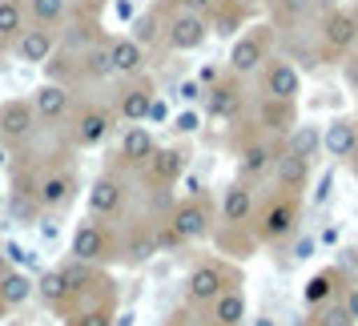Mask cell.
Returning a JSON list of instances; mask_svg holds the SVG:
<instances>
[{"label":"cell","mask_w":358,"mask_h":326,"mask_svg":"<svg viewBox=\"0 0 358 326\" xmlns=\"http://www.w3.org/2000/svg\"><path fill=\"white\" fill-rule=\"evenodd\" d=\"M213 210H210V197L194 190V194L178 201V206H169L162 222H157V242L162 250H173V246H189V242H206L213 238Z\"/></svg>","instance_id":"6da1fadb"},{"label":"cell","mask_w":358,"mask_h":326,"mask_svg":"<svg viewBox=\"0 0 358 326\" xmlns=\"http://www.w3.org/2000/svg\"><path fill=\"white\" fill-rule=\"evenodd\" d=\"M298 222H302V194L274 190L254 213V238L258 246H282L298 234Z\"/></svg>","instance_id":"7a4b0ae2"},{"label":"cell","mask_w":358,"mask_h":326,"mask_svg":"<svg viewBox=\"0 0 358 326\" xmlns=\"http://www.w3.org/2000/svg\"><path fill=\"white\" fill-rule=\"evenodd\" d=\"M69 258L93 262V266H109V262H121V234L113 229V222H101V218H93V213H89L81 226L73 229Z\"/></svg>","instance_id":"3957f363"},{"label":"cell","mask_w":358,"mask_h":326,"mask_svg":"<svg viewBox=\"0 0 358 326\" xmlns=\"http://www.w3.org/2000/svg\"><path fill=\"white\" fill-rule=\"evenodd\" d=\"M234 286H242V270L222 258H206L197 262L189 270V278H185V302L189 306H210L217 294L234 290Z\"/></svg>","instance_id":"277c9868"},{"label":"cell","mask_w":358,"mask_h":326,"mask_svg":"<svg viewBox=\"0 0 358 326\" xmlns=\"http://www.w3.org/2000/svg\"><path fill=\"white\" fill-rule=\"evenodd\" d=\"M318 61H338L358 45V13L355 8H326L318 20Z\"/></svg>","instance_id":"5b68a950"},{"label":"cell","mask_w":358,"mask_h":326,"mask_svg":"<svg viewBox=\"0 0 358 326\" xmlns=\"http://www.w3.org/2000/svg\"><path fill=\"white\" fill-rule=\"evenodd\" d=\"M274 57V24H254V29H242L229 45V73L234 77H250L258 73L266 61Z\"/></svg>","instance_id":"8992f818"},{"label":"cell","mask_w":358,"mask_h":326,"mask_svg":"<svg viewBox=\"0 0 358 326\" xmlns=\"http://www.w3.org/2000/svg\"><path fill=\"white\" fill-rule=\"evenodd\" d=\"M282 149H286V137H274V133H258V137H250V141L238 149V178L254 181V185H258L262 178H270Z\"/></svg>","instance_id":"52a82bcc"},{"label":"cell","mask_w":358,"mask_h":326,"mask_svg":"<svg viewBox=\"0 0 358 326\" xmlns=\"http://www.w3.org/2000/svg\"><path fill=\"white\" fill-rule=\"evenodd\" d=\"M162 41H165V49H173V52H197L206 41H210V20H206V13L178 8V13L165 17Z\"/></svg>","instance_id":"ba28073f"},{"label":"cell","mask_w":358,"mask_h":326,"mask_svg":"<svg viewBox=\"0 0 358 326\" xmlns=\"http://www.w3.org/2000/svg\"><path fill=\"white\" fill-rule=\"evenodd\" d=\"M185 165H189V153L178 146H157L153 149V157L141 165V181H145L149 190H157V194H169L181 178H185Z\"/></svg>","instance_id":"9c48e42d"},{"label":"cell","mask_w":358,"mask_h":326,"mask_svg":"<svg viewBox=\"0 0 358 326\" xmlns=\"http://www.w3.org/2000/svg\"><path fill=\"white\" fill-rule=\"evenodd\" d=\"M73 197H77V173L69 165H57L49 173H41L33 185V206L45 213H61L65 206H73Z\"/></svg>","instance_id":"30bf717a"},{"label":"cell","mask_w":358,"mask_h":326,"mask_svg":"<svg viewBox=\"0 0 358 326\" xmlns=\"http://www.w3.org/2000/svg\"><path fill=\"white\" fill-rule=\"evenodd\" d=\"M113 125H117V113L109 109V105H81V109H73L69 137H73V146L93 149L113 133Z\"/></svg>","instance_id":"8fae6325"},{"label":"cell","mask_w":358,"mask_h":326,"mask_svg":"<svg viewBox=\"0 0 358 326\" xmlns=\"http://www.w3.org/2000/svg\"><path fill=\"white\" fill-rule=\"evenodd\" d=\"M258 73H262V97L298 101V93H302V73H298V65H294L290 57H270Z\"/></svg>","instance_id":"7c38bea8"},{"label":"cell","mask_w":358,"mask_h":326,"mask_svg":"<svg viewBox=\"0 0 358 326\" xmlns=\"http://www.w3.org/2000/svg\"><path fill=\"white\" fill-rule=\"evenodd\" d=\"M125 201H129V190H125L121 173H101L89 190V213L101 222H117L125 213Z\"/></svg>","instance_id":"4fadbf2b"},{"label":"cell","mask_w":358,"mask_h":326,"mask_svg":"<svg viewBox=\"0 0 358 326\" xmlns=\"http://www.w3.org/2000/svg\"><path fill=\"white\" fill-rule=\"evenodd\" d=\"M206 113L217 117V121H238L245 113V89L242 77H222V81L206 85Z\"/></svg>","instance_id":"5bb4252c"},{"label":"cell","mask_w":358,"mask_h":326,"mask_svg":"<svg viewBox=\"0 0 358 326\" xmlns=\"http://www.w3.org/2000/svg\"><path fill=\"white\" fill-rule=\"evenodd\" d=\"M36 129V109L29 97H13L0 105V141L4 146H24Z\"/></svg>","instance_id":"9a60e30c"},{"label":"cell","mask_w":358,"mask_h":326,"mask_svg":"<svg viewBox=\"0 0 358 326\" xmlns=\"http://www.w3.org/2000/svg\"><path fill=\"white\" fill-rule=\"evenodd\" d=\"M153 97H157V89H153V81L149 77H129V85L117 93V105H113V113L117 121H125V125H141L149 117V105H153Z\"/></svg>","instance_id":"2e32d148"},{"label":"cell","mask_w":358,"mask_h":326,"mask_svg":"<svg viewBox=\"0 0 358 326\" xmlns=\"http://www.w3.org/2000/svg\"><path fill=\"white\" fill-rule=\"evenodd\" d=\"M153 254H162L157 222H133V226L121 234V262H125V266H145V262H153Z\"/></svg>","instance_id":"e0dca14e"},{"label":"cell","mask_w":358,"mask_h":326,"mask_svg":"<svg viewBox=\"0 0 358 326\" xmlns=\"http://www.w3.org/2000/svg\"><path fill=\"white\" fill-rule=\"evenodd\" d=\"M13 52H17V61H24V65H49L52 52H57V29L29 24V29L17 36Z\"/></svg>","instance_id":"ac0fdd59"},{"label":"cell","mask_w":358,"mask_h":326,"mask_svg":"<svg viewBox=\"0 0 358 326\" xmlns=\"http://www.w3.org/2000/svg\"><path fill=\"white\" fill-rule=\"evenodd\" d=\"M33 109H36V121H45V125L65 121V117L73 113V93H69V85H61V81L41 85L33 93Z\"/></svg>","instance_id":"d6986e66"},{"label":"cell","mask_w":358,"mask_h":326,"mask_svg":"<svg viewBox=\"0 0 358 326\" xmlns=\"http://www.w3.org/2000/svg\"><path fill=\"white\" fill-rule=\"evenodd\" d=\"M322 153L334 157V162H346L358 153V121L350 117H334L330 125L322 129Z\"/></svg>","instance_id":"ffe728a7"},{"label":"cell","mask_w":358,"mask_h":326,"mask_svg":"<svg viewBox=\"0 0 358 326\" xmlns=\"http://www.w3.org/2000/svg\"><path fill=\"white\" fill-rule=\"evenodd\" d=\"M105 57H109V65H113L117 77H137V73H145V49H141L133 36H109V41H105Z\"/></svg>","instance_id":"44dd1931"},{"label":"cell","mask_w":358,"mask_h":326,"mask_svg":"<svg viewBox=\"0 0 358 326\" xmlns=\"http://www.w3.org/2000/svg\"><path fill=\"white\" fill-rule=\"evenodd\" d=\"M245 310H250V302H245L242 286H234V290L217 294L210 306H206L201 326H242L245 323Z\"/></svg>","instance_id":"7402d4cb"},{"label":"cell","mask_w":358,"mask_h":326,"mask_svg":"<svg viewBox=\"0 0 358 326\" xmlns=\"http://www.w3.org/2000/svg\"><path fill=\"white\" fill-rule=\"evenodd\" d=\"M346 286H350V282H346V274H342V266H326V270H318V274H314V278L306 282V290H302V298H306V306L338 302Z\"/></svg>","instance_id":"603a6c76"},{"label":"cell","mask_w":358,"mask_h":326,"mask_svg":"<svg viewBox=\"0 0 358 326\" xmlns=\"http://www.w3.org/2000/svg\"><path fill=\"white\" fill-rule=\"evenodd\" d=\"M258 125L274 137H286V133L298 125V101H274L262 97L258 101Z\"/></svg>","instance_id":"cb8c5ba5"},{"label":"cell","mask_w":358,"mask_h":326,"mask_svg":"<svg viewBox=\"0 0 358 326\" xmlns=\"http://www.w3.org/2000/svg\"><path fill=\"white\" fill-rule=\"evenodd\" d=\"M153 149H157V137L145 129V125H129V129L121 133V165L125 169H141V165L153 157Z\"/></svg>","instance_id":"d4e9b609"},{"label":"cell","mask_w":358,"mask_h":326,"mask_svg":"<svg viewBox=\"0 0 358 326\" xmlns=\"http://www.w3.org/2000/svg\"><path fill=\"white\" fill-rule=\"evenodd\" d=\"M250 17H254V13L245 8L242 0H217L210 13H206V20H210V33L226 36V41L242 33V24H245Z\"/></svg>","instance_id":"484cf974"},{"label":"cell","mask_w":358,"mask_h":326,"mask_svg":"<svg viewBox=\"0 0 358 326\" xmlns=\"http://www.w3.org/2000/svg\"><path fill=\"white\" fill-rule=\"evenodd\" d=\"M310 181V162L306 157H298L290 149H282L274 162V185L278 190H294V194H302Z\"/></svg>","instance_id":"4316f807"},{"label":"cell","mask_w":358,"mask_h":326,"mask_svg":"<svg viewBox=\"0 0 358 326\" xmlns=\"http://www.w3.org/2000/svg\"><path fill=\"white\" fill-rule=\"evenodd\" d=\"M24 29H29V8H24V0H0V52L13 49Z\"/></svg>","instance_id":"83f0119b"},{"label":"cell","mask_w":358,"mask_h":326,"mask_svg":"<svg viewBox=\"0 0 358 326\" xmlns=\"http://www.w3.org/2000/svg\"><path fill=\"white\" fill-rule=\"evenodd\" d=\"M33 278L29 274H20V270H13L8 266V274L0 278V314H8V310H17V306H24L29 298H33Z\"/></svg>","instance_id":"f1b7e54d"},{"label":"cell","mask_w":358,"mask_h":326,"mask_svg":"<svg viewBox=\"0 0 358 326\" xmlns=\"http://www.w3.org/2000/svg\"><path fill=\"white\" fill-rule=\"evenodd\" d=\"M274 13V29H298L318 13V0H270Z\"/></svg>","instance_id":"f546056e"},{"label":"cell","mask_w":358,"mask_h":326,"mask_svg":"<svg viewBox=\"0 0 358 326\" xmlns=\"http://www.w3.org/2000/svg\"><path fill=\"white\" fill-rule=\"evenodd\" d=\"M286 149L298 153V157H306V162H314V157L322 153V129H318V125H294V129L286 133Z\"/></svg>","instance_id":"4dcf8cb0"},{"label":"cell","mask_w":358,"mask_h":326,"mask_svg":"<svg viewBox=\"0 0 358 326\" xmlns=\"http://www.w3.org/2000/svg\"><path fill=\"white\" fill-rule=\"evenodd\" d=\"M36 298H41L45 306L61 310V302L69 298V282H65V274H61V266H57V270H45V274L36 278Z\"/></svg>","instance_id":"1f68e13d"},{"label":"cell","mask_w":358,"mask_h":326,"mask_svg":"<svg viewBox=\"0 0 358 326\" xmlns=\"http://www.w3.org/2000/svg\"><path fill=\"white\" fill-rule=\"evenodd\" d=\"M33 24H45V29H57L61 20L69 17V0H24Z\"/></svg>","instance_id":"d6a6232c"},{"label":"cell","mask_w":358,"mask_h":326,"mask_svg":"<svg viewBox=\"0 0 358 326\" xmlns=\"http://www.w3.org/2000/svg\"><path fill=\"white\" fill-rule=\"evenodd\" d=\"M306 326H358L342 302H322V306H310Z\"/></svg>","instance_id":"836d02e7"},{"label":"cell","mask_w":358,"mask_h":326,"mask_svg":"<svg viewBox=\"0 0 358 326\" xmlns=\"http://www.w3.org/2000/svg\"><path fill=\"white\" fill-rule=\"evenodd\" d=\"M133 41L145 49L157 41V13H145V17H133Z\"/></svg>","instance_id":"e575fe53"},{"label":"cell","mask_w":358,"mask_h":326,"mask_svg":"<svg viewBox=\"0 0 358 326\" xmlns=\"http://www.w3.org/2000/svg\"><path fill=\"white\" fill-rule=\"evenodd\" d=\"M338 302L346 306V314H350V318L358 323V282H350V286L342 290V298H338Z\"/></svg>","instance_id":"d590c367"},{"label":"cell","mask_w":358,"mask_h":326,"mask_svg":"<svg viewBox=\"0 0 358 326\" xmlns=\"http://www.w3.org/2000/svg\"><path fill=\"white\" fill-rule=\"evenodd\" d=\"M197 125H201V117H197L194 109H185V113L178 117V129H181V133H194Z\"/></svg>","instance_id":"8d00e7d4"},{"label":"cell","mask_w":358,"mask_h":326,"mask_svg":"<svg viewBox=\"0 0 358 326\" xmlns=\"http://www.w3.org/2000/svg\"><path fill=\"white\" fill-rule=\"evenodd\" d=\"M346 81H350V89H358V52L355 49L346 52Z\"/></svg>","instance_id":"74e56055"},{"label":"cell","mask_w":358,"mask_h":326,"mask_svg":"<svg viewBox=\"0 0 358 326\" xmlns=\"http://www.w3.org/2000/svg\"><path fill=\"white\" fill-rule=\"evenodd\" d=\"M181 97H185V101L206 97V85H201V81H185V85H181Z\"/></svg>","instance_id":"f35d334b"},{"label":"cell","mask_w":358,"mask_h":326,"mask_svg":"<svg viewBox=\"0 0 358 326\" xmlns=\"http://www.w3.org/2000/svg\"><path fill=\"white\" fill-rule=\"evenodd\" d=\"M165 117H169V109H165L157 97H153V105H149V117H145V121H165Z\"/></svg>","instance_id":"ab89813d"},{"label":"cell","mask_w":358,"mask_h":326,"mask_svg":"<svg viewBox=\"0 0 358 326\" xmlns=\"http://www.w3.org/2000/svg\"><path fill=\"white\" fill-rule=\"evenodd\" d=\"M162 326H194V323H189V314H185V310H173V314H169Z\"/></svg>","instance_id":"60d3db41"},{"label":"cell","mask_w":358,"mask_h":326,"mask_svg":"<svg viewBox=\"0 0 358 326\" xmlns=\"http://www.w3.org/2000/svg\"><path fill=\"white\" fill-rule=\"evenodd\" d=\"M310 250H314V242L310 238H298V254L294 258H310Z\"/></svg>","instance_id":"b9f144b4"},{"label":"cell","mask_w":358,"mask_h":326,"mask_svg":"<svg viewBox=\"0 0 358 326\" xmlns=\"http://www.w3.org/2000/svg\"><path fill=\"white\" fill-rule=\"evenodd\" d=\"M250 326H278V323H274V318H270V314H262V318H254V323H250Z\"/></svg>","instance_id":"7bdbcfd3"},{"label":"cell","mask_w":358,"mask_h":326,"mask_svg":"<svg viewBox=\"0 0 358 326\" xmlns=\"http://www.w3.org/2000/svg\"><path fill=\"white\" fill-rule=\"evenodd\" d=\"M338 4H342V0H318V8H322V13H326V8H338Z\"/></svg>","instance_id":"ee69618b"},{"label":"cell","mask_w":358,"mask_h":326,"mask_svg":"<svg viewBox=\"0 0 358 326\" xmlns=\"http://www.w3.org/2000/svg\"><path fill=\"white\" fill-rule=\"evenodd\" d=\"M4 162H8V146L0 141V169H4Z\"/></svg>","instance_id":"f6af8a7d"},{"label":"cell","mask_w":358,"mask_h":326,"mask_svg":"<svg viewBox=\"0 0 358 326\" xmlns=\"http://www.w3.org/2000/svg\"><path fill=\"white\" fill-rule=\"evenodd\" d=\"M245 8H250V13H254V8H258V0H242ZM262 4H270V0H262Z\"/></svg>","instance_id":"bcb514c9"},{"label":"cell","mask_w":358,"mask_h":326,"mask_svg":"<svg viewBox=\"0 0 358 326\" xmlns=\"http://www.w3.org/2000/svg\"><path fill=\"white\" fill-rule=\"evenodd\" d=\"M355 181H358V165H355Z\"/></svg>","instance_id":"7dc6e473"}]
</instances>
